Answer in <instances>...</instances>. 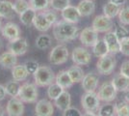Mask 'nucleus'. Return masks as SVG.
Wrapping results in <instances>:
<instances>
[{
    "label": "nucleus",
    "instance_id": "f257e3e1",
    "mask_svg": "<svg viewBox=\"0 0 129 116\" xmlns=\"http://www.w3.org/2000/svg\"><path fill=\"white\" fill-rule=\"evenodd\" d=\"M53 36L59 43H69L79 36V30L74 23L62 19L53 25Z\"/></svg>",
    "mask_w": 129,
    "mask_h": 116
},
{
    "label": "nucleus",
    "instance_id": "f03ea898",
    "mask_svg": "<svg viewBox=\"0 0 129 116\" xmlns=\"http://www.w3.org/2000/svg\"><path fill=\"white\" fill-rule=\"evenodd\" d=\"M55 75L51 68L48 66H40L37 72L34 74V79H35V84L40 87H44V86H49L50 84L55 81Z\"/></svg>",
    "mask_w": 129,
    "mask_h": 116
},
{
    "label": "nucleus",
    "instance_id": "7ed1b4c3",
    "mask_svg": "<svg viewBox=\"0 0 129 116\" xmlns=\"http://www.w3.org/2000/svg\"><path fill=\"white\" fill-rule=\"evenodd\" d=\"M17 97L21 100L23 103L33 104L37 103L39 97L38 87L35 83H24L20 86Z\"/></svg>",
    "mask_w": 129,
    "mask_h": 116
},
{
    "label": "nucleus",
    "instance_id": "20e7f679",
    "mask_svg": "<svg viewBox=\"0 0 129 116\" xmlns=\"http://www.w3.org/2000/svg\"><path fill=\"white\" fill-rule=\"evenodd\" d=\"M70 52L64 44H57L49 53V62L52 65H62L68 61Z\"/></svg>",
    "mask_w": 129,
    "mask_h": 116
},
{
    "label": "nucleus",
    "instance_id": "39448f33",
    "mask_svg": "<svg viewBox=\"0 0 129 116\" xmlns=\"http://www.w3.org/2000/svg\"><path fill=\"white\" fill-rule=\"evenodd\" d=\"M116 64L117 60L115 58V54L108 53L98 59L96 63L97 71L101 75H111L116 68Z\"/></svg>",
    "mask_w": 129,
    "mask_h": 116
},
{
    "label": "nucleus",
    "instance_id": "423d86ee",
    "mask_svg": "<svg viewBox=\"0 0 129 116\" xmlns=\"http://www.w3.org/2000/svg\"><path fill=\"white\" fill-rule=\"evenodd\" d=\"M81 105L85 111L97 112L100 107V99L95 92H86L81 98Z\"/></svg>",
    "mask_w": 129,
    "mask_h": 116
},
{
    "label": "nucleus",
    "instance_id": "0eeeda50",
    "mask_svg": "<svg viewBox=\"0 0 129 116\" xmlns=\"http://www.w3.org/2000/svg\"><path fill=\"white\" fill-rule=\"evenodd\" d=\"M91 27L97 33H107L114 28V22L112 18L106 17L104 15H99L93 18Z\"/></svg>",
    "mask_w": 129,
    "mask_h": 116
},
{
    "label": "nucleus",
    "instance_id": "6e6552de",
    "mask_svg": "<svg viewBox=\"0 0 129 116\" xmlns=\"http://www.w3.org/2000/svg\"><path fill=\"white\" fill-rule=\"evenodd\" d=\"M71 60L78 66H88L91 61V54L87 49L78 47L72 50Z\"/></svg>",
    "mask_w": 129,
    "mask_h": 116
},
{
    "label": "nucleus",
    "instance_id": "1a4fd4ad",
    "mask_svg": "<svg viewBox=\"0 0 129 116\" xmlns=\"http://www.w3.org/2000/svg\"><path fill=\"white\" fill-rule=\"evenodd\" d=\"M118 91L115 89L111 81L104 82L98 89V98L105 103H110L116 99Z\"/></svg>",
    "mask_w": 129,
    "mask_h": 116
},
{
    "label": "nucleus",
    "instance_id": "9d476101",
    "mask_svg": "<svg viewBox=\"0 0 129 116\" xmlns=\"http://www.w3.org/2000/svg\"><path fill=\"white\" fill-rule=\"evenodd\" d=\"M79 39L83 45L92 48L98 41V33L92 27H86L80 32Z\"/></svg>",
    "mask_w": 129,
    "mask_h": 116
},
{
    "label": "nucleus",
    "instance_id": "9b49d317",
    "mask_svg": "<svg viewBox=\"0 0 129 116\" xmlns=\"http://www.w3.org/2000/svg\"><path fill=\"white\" fill-rule=\"evenodd\" d=\"M8 50L16 56H21L28 50V43L24 38L18 37L13 41H9Z\"/></svg>",
    "mask_w": 129,
    "mask_h": 116
},
{
    "label": "nucleus",
    "instance_id": "f8f14e48",
    "mask_svg": "<svg viewBox=\"0 0 129 116\" xmlns=\"http://www.w3.org/2000/svg\"><path fill=\"white\" fill-rule=\"evenodd\" d=\"M6 112L8 116H22L24 113L23 102L18 97H12L7 104Z\"/></svg>",
    "mask_w": 129,
    "mask_h": 116
},
{
    "label": "nucleus",
    "instance_id": "ddd939ff",
    "mask_svg": "<svg viewBox=\"0 0 129 116\" xmlns=\"http://www.w3.org/2000/svg\"><path fill=\"white\" fill-rule=\"evenodd\" d=\"M1 33L3 35V37L7 39L8 41H13L15 39L20 37L21 31L16 23L10 21L3 25V27L1 28Z\"/></svg>",
    "mask_w": 129,
    "mask_h": 116
},
{
    "label": "nucleus",
    "instance_id": "4468645a",
    "mask_svg": "<svg viewBox=\"0 0 129 116\" xmlns=\"http://www.w3.org/2000/svg\"><path fill=\"white\" fill-rule=\"evenodd\" d=\"M54 113V105L48 100H40L35 106L36 116H52Z\"/></svg>",
    "mask_w": 129,
    "mask_h": 116
},
{
    "label": "nucleus",
    "instance_id": "2eb2a0df",
    "mask_svg": "<svg viewBox=\"0 0 129 116\" xmlns=\"http://www.w3.org/2000/svg\"><path fill=\"white\" fill-rule=\"evenodd\" d=\"M98 75L94 72L88 73L87 75L84 76L82 79V88L84 89L85 92H94L95 89L98 86Z\"/></svg>",
    "mask_w": 129,
    "mask_h": 116
},
{
    "label": "nucleus",
    "instance_id": "dca6fc26",
    "mask_svg": "<svg viewBox=\"0 0 129 116\" xmlns=\"http://www.w3.org/2000/svg\"><path fill=\"white\" fill-rule=\"evenodd\" d=\"M103 40L107 44L110 53L117 54L118 52H120V41L118 39L114 31H109L107 33H105Z\"/></svg>",
    "mask_w": 129,
    "mask_h": 116
},
{
    "label": "nucleus",
    "instance_id": "f3484780",
    "mask_svg": "<svg viewBox=\"0 0 129 116\" xmlns=\"http://www.w3.org/2000/svg\"><path fill=\"white\" fill-rule=\"evenodd\" d=\"M61 17L66 21L74 23V24L79 21L80 18L82 17L77 7L72 5H69L67 8H64V10L61 12Z\"/></svg>",
    "mask_w": 129,
    "mask_h": 116
},
{
    "label": "nucleus",
    "instance_id": "a211bd4d",
    "mask_svg": "<svg viewBox=\"0 0 129 116\" xmlns=\"http://www.w3.org/2000/svg\"><path fill=\"white\" fill-rule=\"evenodd\" d=\"M33 25H34V27L36 28L37 30L41 31V32H46V31H48L49 29L53 26V25L49 22V20L47 19V17H45L43 11L37 12V15H36V17H35Z\"/></svg>",
    "mask_w": 129,
    "mask_h": 116
},
{
    "label": "nucleus",
    "instance_id": "6ab92c4d",
    "mask_svg": "<svg viewBox=\"0 0 129 116\" xmlns=\"http://www.w3.org/2000/svg\"><path fill=\"white\" fill-rule=\"evenodd\" d=\"M111 82L118 92H125L129 89V78L120 73L114 76Z\"/></svg>",
    "mask_w": 129,
    "mask_h": 116
},
{
    "label": "nucleus",
    "instance_id": "aec40b11",
    "mask_svg": "<svg viewBox=\"0 0 129 116\" xmlns=\"http://www.w3.org/2000/svg\"><path fill=\"white\" fill-rule=\"evenodd\" d=\"M16 15L14 10V3L9 0H0V17L12 19Z\"/></svg>",
    "mask_w": 129,
    "mask_h": 116
},
{
    "label": "nucleus",
    "instance_id": "412c9836",
    "mask_svg": "<svg viewBox=\"0 0 129 116\" xmlns=\"http://www.w3.org/2000/svg\"><path fill=\"white\" fill-rule=\"evenodd\" d=\"M76 7L81 17H90L95 11V3L93 0H81Z\"/></svg>",
    "mask_w": 129,
    "mask_h": 116
},
{
    "label": "nucleus",
    "instance_id": "4be33fe9",
    "mask_svg": "<svg viewBox=\"0 0 129 116\" xmlns=\"http://www.w3.org/2000/svg\"><path fill=\"white\" fill-rule=\"evenodd\" d=\"M17 64V56L11 51H5L0 54V66L4 69H13Z\"/></svg>",
    "mask_w": 129,
    "mask_h": 116
},
{
    "label": "nucleus",
    "instance_id": "5701e85b",
    "mask_svg": "<svg viewBox=\"0 0 129 116\" xmlns=\"http://www.w3.org/2000/svg\"><path fill=\"white\" fill-rule=\"evenodd\" d=\"M54 105L61 111H64L70 106H71L70 105H71V97H70V92H68L67 90H64L57 99L54 100Z\"/></svg>",
    "mask_w": 129,
    "mask_h": 116
},
{
    "label": "nucleus",
    "instance_id": "b1692460",
    "mask_svg": "<svg viewBox=\"0 0 129 116\" xmlns=\"http://www.w3.org/2000/svg\"><path fill=\"white\" fill-rule=\"evenodd\" d=\"M55 82L59 84L60 86L64 90L70 88L73 85V82H72L68 71H61V72L58 73V75L55 77Z\"/></svg>",
    "mask_w": 129,
    "mask_h": 116
},
{
    "label": "nucleus",
    "instance_id": "393cba45",
    "mask_svg": "<svg viewBox=\"0 0 129 116\" xmlns=\"http://www.w3.org/2000/svg\"><path fill=\"white\" fill-rule=\"evenodd\" d=\"M29 74L27 73L26 69L23 64H16V66L12 69V77L13 79L16 81H24L26 80Z\"/></svg>",
    "mask_w": 129,
    "mask_h": 116
},
{
    "label": "nucleus",
    "instance_id": "a878e982",
    "mask_svg": "<svg viewBox=\"0 0 129 116\" xmlns=\"http://www.w3.org/2000/svg\"><path fill=\"white\" fill-rule=\"evenodd\" d=\"M36 15H37V11H35L33 8L29 7L26 11H24L22 14L19 15V20L23 25L29 27V26L33 25Z\"/></svg>",
    "mask_w": 129,
    "mask_h": 116
},
{
    "label": "nucleus",
    "instance_id": "bb28decb",
    "mask_svg": "<svg viewBox=\"0 0 129 116\" xmlns=\"http://www.w3.org/2000/svg\"><path fill=\"white\" fill-rule=\"evenodd\" d=\"M92 53H93V55L97 57V58H100V57H102V56L106 55L108 53H110L109 52V50H108V47L106 43L104 42V40H100V39H98V41H97L95 44L92 47Z\"/></svg>",
    "mask_w": 129,
    "mask_h": 116
},
{
    "label": "nucleus",
    "instance_id": "cd10ccee",
    "mask_svg": "<svg viewBox=\"0 0 129 116\" xmlns=\"http://www.w3.org/2000/svg\"><path fill=\"white\" fill-rule=\"evenodd\" d=\"M36 47L41 50H47L52 44V39L47 34H42L36 39Z\"/></svg>",
    "mask_w": 129,
    "mask_h": 116
},
{
    "label": "nucleus",
    "instance_id": "c85d7f7f",
    "mask_svg": "<svg viewBox=\"0 0 129 116\" xmlns=\"http://www.w3.org/2000/svg\"><path fill=\"white\" fill-rule=\"evenodd\" d=\"M68 73H69V75H70V78H71V80H72L73 83L81 82L84 76H85L83 69H81L78 65L70 67V69L68 70Z\"/></svg>",
    "mask_w": 129,
    "mask_h": 116
},
{
    "label": "nucleus",
    "instance_id": "c756f323",
    "mask_svg": "<svg viewBox=\"0 0 129 116\" xmlns=\"http://www.w3.org/2000/svg\"><path fill=\"white\" fill-rule=\"evenodd\" d=\"M120 9H121V7L115 5L112 2L108 1L107 3H105V5L103 6V15L110 18H114L118 15Z\"/></svg>",
    "mask_w": 129,
    "mask_h": 116
},
{
    "label": "nucleus",
    "instance_id": "7c9ffc66",
    "mask_svg": "<svg viewBox=\"0 0 129 116\" xmlns=\"http://www.w3.org/2000/svg\"><path fill=\"white\" fill-rule=\"evenodd\" d=\"M20 83L19 81H16L15 79L9 80L8 82L5 84V89L7 95H9L10 97H17L19 89H20Z\"/></svg>",
    "mask_w": 129,
    "mask_h": 116
},
{
    "label": "nucleus",
    "instance_id": "2f4dec72",
    "mask_svg": "<svg viewBox=\"0 0 129 116\" xmlns=\"http://www.w3.org/2000/svg\"><path fill=\"white\" fill-rule=\"evenodd\" d=\"M98 116H114L116 115V105L105 103L104 105H100L97 111Z\"/></svg>",
    "mask_w": 129,
    "mask_h": 116
},
{
    "label": "nucleus",
    "instance_id": "473e14b6",
    "mask_svg": "<svg viewBox=\"0 0 129 116\" xmlns=\"http://www.w3.org/2000/svg\"><path fill=\"white\" fill-rule=\"evenodd\" d=\"M29 4L35 11L42 12L50 7V0H29Z\"/></svg>",
    "mask_w": 129,
    "mask_h": 116
},
{
    "label": "nucleus",
    "instance_id": "72a5a7b5",
    "mask_svg": "<svg viewBox=\"0 0 129 116\" xmlns=\"http://www.w3.org/2000/svg\"><path fill=\"white\" fill-rule=\"evenodd\" d=\"M64 89H63L59 84H57L56 82H53L52 84H50L47 89V96L49 99L51 100H56L60 95L62 94V92Z\"/></svg>",
    "mask_w": 129,
    "mask_h": 116
},
{
    "label": "nucleus",
    "instance_id": "f704fd0d",
    "mask_svg": "<svg viewBox=\"0 0 129 116\" xmlns=\"http://www.w3.org/2000/svg\"><path fill=\"white\" fill-rule=\"evenodd\" d=\"M70 5V0H50V7L56 12H62Z\"/></svg>",
    "mask_w": 129,
    "mask_h": 116
},
{
    "label": "nucleus",
    "instance_id": "c9c22d12",
    "mask_svg": "<svg viewBox=\"0 0 129 116\" xmlns=\"http://www.w3.org/2000/svg\"><path fill=\"white\" fill-rule=\"evenodd\" d=\"M118 21L122 25H129V7L124 6L121 7L120 11L118 15Z\"/></svg>",
    "mask_w": 129,
    "mask_h": 116
},
{
    "label": "nucleus",
    "instance_id": "e433bc0d",
    "mask_svg": "<svg viewBox=\"0 0 129 116\" xmlns=\"http://www.w3.org/2000/svg\"><path fill=\"white\" fill-rule=\"evenodd\" d=\"M29 7H30V4H29V1L27 0H16V2L14 3V10L17 15L22 14Z\"/></svg>",
    "mask_w": 129,
    "mask_h": 116
},
{
    "label": "nucleus",
    "instance_id": "4c0bfd02",
    "mask_svg": "<svg viewBox=\"0 0 129 116\" xmlns=\"http://www.w3.org/2000/svg\"><path fill=\"white\" fill-rule=\"evenodd\" d=\"M116 115L129 116V105L126 102H120L116 105Z\"/></svg>",
    "mask_w": 129,
    "mask_h": 116
},
{
    "label": "nucleus",
    "instance_id": "58836bf2",
    "mask_svg": "<svg viewBox=\"0 0 129 116\" xmlns=\"http://www.w3.org/2000/svg\"><path fill=\"white\" fill-rule=\"evenodd\" d=\"M114 32L117 35V37H118V39L119 41H121L122 39L126 38V37L129 36V30L125 27V25H122V24L118 25L117 27L115 28V31Z\"/></svg>",
    "mask_w": 129,
    "mask_h": 116
},
{
    "label": "nucleus",
    "instance_id": "ea45409f",
    "mask_svg": "<svg viewBox=\"0 0 129 116\" xmlns=\"http://www.w3.org/2000/svg\"><path fill=\"white\" fill-rule=\"evenodd\" d=\"M23 65H24L27 73H28L29 75H34L35 73L37 72L39 67H40V64L35 60H28V61H26L25 63H23Z\"/></svg>",
    "mask_w": 129,
    "mask_h": 116
},
{
    "label": "nucleus",
    "instance_id": "a19ab883",
    "mask_svg": "<svg viewBox=\"0 0 129 116\" xmlns=\"http://www.w3.org/2000/svg\"><path fill=\"white\" fill-rule=\"evenodd\" d=\"M120 52L125 56H129V36L120 41Z\"/></svg>",
    "mask_w": 129,
    "mask_h": 116
},
{
    "label": "nucleus",
    "instance_id": "79ce46f5",
    "mask_svg": "<svg viewBox=\"0 0 129 116\" xmlns=\"http://www.w3.org/2000/svg\"><path fill=\"white\" fill-rule=\"evenodd\" d=\"M63 116H82V114L78 108L70 106L68 109L63 111Z\"/></svg>",
    "mask_w": 129,
    "mask_h": 116
},
{
    "label": "nucleus",
    "instance_id": "37998d69",
    "mask_svg": "<svg viewBox=\"0 0 129 116\" xmlns=\"http://www.w3.org/2000/svg\"><path fill=\"white\" fill-rule=\"evenodd\" d=\"M119 73L129 78V61H124L121 64L120 69H119Z\"/></svg>",
    "mask_w": 129,
    "mask_h": 116
},
{
    "label": "nucleus",
    "instance_id": "c03bdc74",
    "mask_svg": "<svg viewBox=\"0 0 129 116\" xmlns=\"http://www.w3.org/2000/svg\"><path fill=\"white\" fill-rule=\"evenodd\" d=\"M6 95H7V92H6L5 85H2V84H0V101H3V100H5Z\"/></svg>",
    "mask_w": 129,
    "mask_h": 116
},
{
    "label": "nucleus",
    "instance_id": "a18cd8bd",
    "mask_svg": "<svg viewBox=\"0 0 129 116\" xmlns=\"http://www.w3.org/2000/svg\"><path fill=\"white\" fill-rule=\"evenodd\" d=\"M110 2H112L113 4L117 6H119V7H122V6L125 4V1L126 0H109Z\"/></svg>",
    "mask_w": 129,
    "mask_h": 116
},
{
    "label": "nucleus",
    "instance_id": "49530a36",
    "mask_svg": "<svg viewBox=\"0 0 129 116\" xmlns=\"http://www.w3.org/2000/svg\"><path fill=\"white\" fill-rule=\"evenodd\" d=\"M82 116H98L95 112H91V111H86Z\"/></svg>",
    "mask_w": 129,
    "mask_h": 116
},
{
    "label": "nucleus",
    "instance_id": "de8ad7c7",
    "mask_svg": "<svg viewBox=\"0 0 129 116\" xmlns=\"http://www.w3.org/2000/svg\"><path fill=\"white\" fill-rule=\"evenodd\" d=\"M124 100H125V102H126V103H128L129 104V89L125 91V94H124Z\"/></svg>",
    "mask_w": 129,
    "mask_h": 116
},
{
    "label": "nucleus",
    "instance_id": "09e8293b",
    "mask_svg": "<svg viewBox=\"0 0 129 116\" xmlns=\"http://www.w3.org/2000/svg\"><path fill=\"white\" fill-rule=\"evenodd\" d=\"M5 115V109L2 105H0V116H4Z\"/></svg>",
    "mask_w": 129,
    "mask_h": 116
},
{
    "label": "nucleus",
    "instance_id": "8fccbe9b",
    "mask_svg": "<svg viewBox=\"0 0 129 116\" xmlns=\"http://www.w3.org/2000/svg\"><path fill=\"white\" fill-rule=\"evenodd\" d=\"M2 48H3V41L0 37V50H2Z\"/></svg>",
    "mask_w": 129,
    "mask_h": 116
},
{
    "label": "nucleus",
    "instance_id": "3c124183",
    "mask_svg": "<svg viewBox=\"0 0 129 116\" xmlns=\"http://www.w3.org/2000/svg\"><path fill=\"white\" fill-rule=\"evenodd\" d=\"M1 28H2V21H1V17H0V31H1Z\"/></svg>",
    "mask_w": 129,
    "mask_h": 116
},
{
    "label": "nucleus",
    "instance_id": "603ef678",
    "mask_svg": "<svg viewBox=\"0 0 129 116\" xmlns=\"http://www.w3.org/2000/svg\"><path fill=\"white\" fill-rule=\"evenodd\" d=\"M114 116H117V115H114Z\"/></svg>",
    "mask_w": 129,
    "mask_h": 116
},
{
    "label": "nucleus",
    "instance_id": "864d4df0",
    "mask_svg": "<svg viewBox=\"0 0 129 116\" xmlns=\"http://www.w3.org/2000/svg\"><path fill=\"white\" fill-rule=\"evenodd\" d=\"M93 1H94V0H93Z\"/></svg>",
    "mask_w": 129,
    "mask_h": 116
}]
</instances>
